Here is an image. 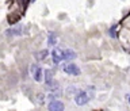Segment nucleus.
I'll return each mask as SVG.
<instances>
[{
    "mask_svg": "<svg viewBox=\"0 0 130 111\" xmlns=\"http://www.w3.org/2000/svg\"><path fill=\"white\" fill-rule=\"evenodd\" d=\"M88 100H89V98H88V95H87V92H84V91H80V92L75 96V102H76L77 106H84V104H87Z\"/></svg>",
    "mask_w": 130,
    "mask_h": 111,
    "instance_id": "f257e3e1",
    "label": "nucleus"
},
{
    "mask_svg": "<svg viewBox=\"0 0 130 111\" xmlns=\"http://www.w3.org/2000/svg\"><path fill=\"white\" fill-rule=\"evenodd\" d=\"M22 34V27H14V28H10V30H7L6 31V35L8 37H18Z\"/></svg>",
    "mask_w": 130,
    "mask_h": 111,
    "instance_id": "423d86ee",
    "label": "nucleus"
},
{
    "mask_svg": "<svg viewBox=\"0 0 130 111\" xmlns=\"http://www.w3.org/2000/svg\"><path fill=\"white\" fill-rule=\"evenodd\" d=\"M45 83L47 85L53 84V73H52L50 69H46V71H45Z\"/></svg>",
    "mask_w": 130,
    "mask_h": 111,
    "instance_id": "0eeeda50",
    "label": "nucleus"
},
{
    "mask_svg": "<svg viewBox=\"0 0 130 111\" xmlns=\"http://www.w3.org/2000/svg\"><path fill=\"white\" fill-rule=\"evenodd\" d=\"M30 71H31V75H32V77H34L35 81H38V83L42 81V69H41L38 65L32 64L30 67Z\"/></svg>",
    "mask_w": 130,
    "mask_h": 111,
    "instance_id": "f03ea898",
    "label": "nucleus"
},
{
    "mask_svg": "<svg viewBox=\"0 0 130 111\" xmlns=\"http://www.w3.org/2000/svg\"><path fill=\"white\" fill-rule=\"evenodd\" d=\"M56 43H57V37L53 34V33H50V34H49V39H47V45L49 46H54Z\"/></svg>",
    "mask_w": 130,
    "mask_h": 111,
    "instance_id": "1a4fd4ad",
    "label": "nucleus"
},
{
    "mask_svg": "<svg viewBox=\"0 0 130 111\" xmlns=\"http://www.w3.org/2000/svg\"><path fill=\"white\" fill-rule=\"evenodd\" d=\"M65 73H69V75H75V76H79L80 75V69L77 65L75 64H69V65H65V67L62 68Z\"/></svg>",
    "mask_w": 130,
    "mask_h": 111,
    "instance_id": "39448f33",
    "label": "nucleus"
},
{
    "mask_svg": "<svg viewBox=\"0 0 130 111\" xmlns=\"http://www.w3.org/2000/svg\"><path fill=\"white\" fill-rule=\"evenodd\" d=\"M64 107L65 106L61 100H52L47 106L49 111H64Z\"/></svg>",
    "mask_w": 130,
    "mask_h": 111,
    "instance_id": "20e7f679",
    "label": "nucleus"
},
{
    "mask_svg": "<svg viewBox=\"0 0 130 111\" xmlns=\"http://www.w3.org/2000/svg\"><path fill=\"white\" fill-rule=\"evenodd\" d=\"M47 54H49L47 50H41V52H38V53L35 54V57H37L38 60H45V58L47 57Z\"/></svg>",
    "mask_w": 130,
    "mask_h": 111,
    "instance_id": "9d476101",
    "label": "nucleus"
},
{
    "mask_svg": "<svg viewBox=\"0 0 130 111\" xmlns=\"http://www.w3.org/2000/svg\"><path fill=\"white\" fill-rule=\"evenodd\" d=\"M52 57H53V62L54 64H60L64 60V52L58 47H54L52 52Z\"/></svg>",
    "mask_w": 130,
    "mask_h": 111,
    "instance_id": "7ed1b4c3",
    "label": "nucleus"
},
{
    "mask_svg": "<svg viewBox=\"0 0 130 111\" xmlns=\"http://www.w3.org/2000/svg\"><path fill=\"white\" fill-rule=\"evenodd\" d=\"M114 30H115V26H112L111 27V30H110V34H111L112 38H115V34H114Z\"/></svg>",
    "mask_w": 130,
    "mask_h": 111,
    "instance_id": "f8f14e48",
    "label": "nucleus"
},
{
    "mask_svg": "<svg viewBox=\"0 0 130 111\" xmlns=\"http://www.w3.org/2000/svg\"><path fill=\"white\" fill-rule=\"evenodd\" d=\"M93 87H88L87 89H85V91H87V95H88V98L89 99H91V98H93V95H95V91H93Z\"/></svg>",
    "mask_w": 130,
    "mask_h": 111,
    "instance_id": "9b49d317",
    "label": "nucleus"
},
{
    "mask_svg": "<svg viewBox=\"0 0 130 111\" xmlns=\"http://www.w3.org/2000/svg\"><path fill=\"white\" fill-rule=\"evenodd\" d=\"M129 103H130V98H129Z\"/></svg>",
    "mask_w": 130,
    "mask_h": 111,
    "instance_id": "ddd939ff",
    "label": "nucleus"
},
{
    "mask_svg": "<svg viewBox=\"0 0 130 111\" xmlns=\"http://www.w3.org/2000/svg\"><path fill=\"white\" fill-rule=\"evenodd\" d=\"M73 58H76V53L72 50V49H67V50L64 52V60H73Z\"/></svg>",
    "mask_w": 130,
    "mask_h": 111,
    "instance_id": "6e6552de",
    "label": "nucleus"
}]
</instances>
